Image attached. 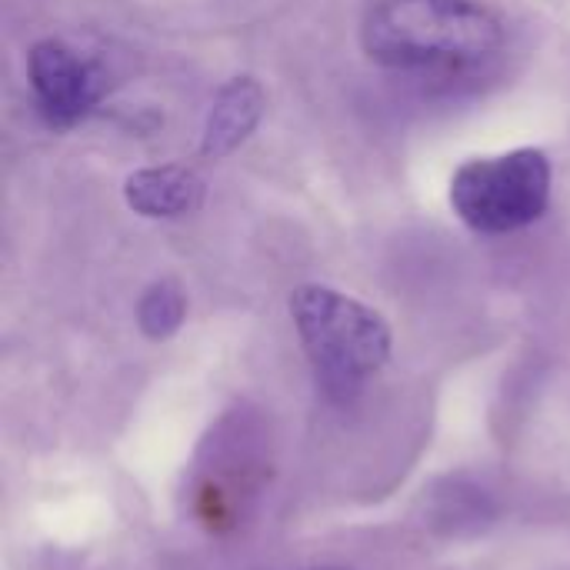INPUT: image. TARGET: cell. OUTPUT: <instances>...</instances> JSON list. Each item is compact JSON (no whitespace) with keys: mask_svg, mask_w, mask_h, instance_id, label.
Segmentation results:
<instances>
[{"mask_svg":"<svg viewBox=\"0 0 570 570\" xmlns=\"http://www.w3.org/2000/svg\"><path fill=\"white\" fill-rule=\"evenodd\" d=\"M361 43L381 67L468 73L498 57L504 27L474 0H371Z\"/></svg>","mask_w":570,"mask_h":570,"instance_id":"cell-1","label":"cell"},{"mask_svg":"<svg viewBox=\"0 0 570 570\" xmlns=\"http://www.w3.org/2000/svg\"><path fill=\"white\" fill-rule=\"evenodd\" d=\"M291 317L324 394L341 404L354 401L391 357V327L384 317L341 291L297 287L291 294Z\"/></svg>","mask_w":570,"mask_h":570,"instance_id":"cell-2","label":"cell"},{"mask_svg":"<svg viewBox=\"0 0 570 570\" xmlns=\"http://www.w3.org/2000/svg\"><path fill=\"white\" fill-rule=\"evenodd\" d=\"M551 200V160L544 150L474 157L451 177L458 217L481 234H511L534 224Z\"/></svg>","mask_w":570,"mask_h":570,"instance_id":"cell-3","label":"cell"},{"mask_svg":"<svg viewBox=\"0 0 570 570\" xmlns=\"http://www.w3.org/2000/svg\"><path fill=\"white\" fill-rule=\"evenodd\" d=\"M27 70H30V87H33L37 107L50 127L80 124L100 97L94 67L87 60H80L70 47H63L60 40L33 43V50L27 57Z\"/></svg>","mask_w":570,"mask_h":570,"instance_id":"cell-4","label":"cell"},{"mask_svg":"<svg viewBox=\"0 0 570 570\" xmlns=\"http://www.w3.org/2000/svg\"><path fill=\"white\" fill-rule=\"evenodd\" d=\"M124 197L144 217H184L200 207L204 180L180 164L144 167L127 177Z\"/></svg>","mask_w":570,"mask_h":570,"instance_id":"cell-5","label":"cell"},{"mask_svg":"<svg viewBox=\"0 0 570 570\" xmlns=\"http://www.w3.org/2000/svg\"><path fill=\"white\" fill-rule=\"evenodd\" d=\"M261 114H264V90H261V83L250 80V77L230 80L217 94L214 110L207 117V127H204V154L207 157H224L234 147H240L250 137V130L257 127Z\"/></svg>","mask_w":570,"mask_h":570,"instance_id":"cell-6","label":"cell"},{"mask_svg":"<svg viewBox=\"0 0 570 570\" xmlns=\"http://www.w3.org/2000/svg\"><path fill=\"white\" fill-rule=\"evenodd\" d=\"M184 311H187V304H184L180 287L170 284V281H160V284H154V287L140 297L137 317H140L144 334L154 337V341H160V337H170V334L180 327Z\"/></svg>","mask_w":570,"mask_h":570,"instance_id":"cell-7","label":"cell"},{"mask_svg":"<svg viewBox=\"0 0 570 570\" xmlns=\"http://www.w3.org/2000/svg\"><path fill=\"white\" fill-rule=\"evenodd\" d=\"M327 570H331V568H327Z\"/></svg>","mask_w":570,"mask_h":570,"instance_id":"cell-8","label":"cell"}]
</instances>
